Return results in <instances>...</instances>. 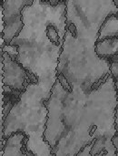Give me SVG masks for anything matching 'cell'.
Instances as JSON below:
<instances>
[{"label":"cell","instance_id":"5bb4252c","mask_svg":"<svg viewBox=\"0 0 118 156\" xmlns=\"http://www.w3.org/2000/svg\"><path fill=\"white\" fill-rule=\"evenodd\" d=\"M115 4H116V5L118 7V0H116V1H115Z\"/></svg>","mask_w":118,"mask_h":156},{"label":"cell","instance_id":"5b68a950","mask_svg":"<svg viewBox=\"0 0 118 156\" xmlns=\"http://www.w3.org/2000/svg\"><path fill=\"white\" fill-rule=\"evenodd\" d=\"M32 0H3L1 4V48L9 45L24 27L22 11Z\"/></svg>","mask_w":118,"mask_h":156},{"label":"cell","instance_id":"9c48e42d","mask_svg":"<svg viewBox=\"0 0 118 156\" xmlns=\"http://www.w3.org/2000/svg\"><path fill=\"white\" fill-rule=\"evenodd\" d=\"M115 37H118V12L106 16L100 27L97 41Z\"/></svg>","mask_w":118,"mask_h":156},{"label":"cell","instance_id":"9a60e30c","mask_svg":"<svg viewBox=\"0 0 118 156\" xmlns=\"http://www.w3.org/2000/svg\"><path fill=\"white\" fill-rule=\"evenodd\" d=\"M56 156H63V155H60V154H56Z\"/></svg>","mask_w":118,"mask_h":156},{"label":"cell","instance_id":"3957f363","mask_svg":"<svg viewBox=\"0 0 118 156\" xmlns=\"http://www.w3.org/2000/svg\"><path fill=\"white\" fill-rule=\"evenodd\" d=\"M24 27L10 45L18 48L16 60L38 82L53 89L66 33V3L56 5L34 0L22 11Z\"/></svg>","mask_w":118,"mask_h":156},{"label":"cell","instance_id":"52a82bcc","mask_svg":"<svg viewBox=\"0 0 118 156\" xmlns=\"http://www.w3.org/2000/svg\"><path fill=\"white\" fill-rule=\"evenodd\" d=\"M27 138L23 133H15L1 142V156H35L25 149Z\"/></svg>","mask_w":118,"mask_h":156},{"label":"cell","instance_id":"277c9868","mask_svg":"<svg viewBox=\"0 0 118 156\" xmlns=\"http://www.w3.org/2000/svg\"><path fill=\"white\" fill-rule=\"evenodd\" d=\"M52 88L41 83H32L21 93L19 100L2 122V141L15 133H23L26 138L25 149L35 156H56L45 140L48 121L46 106L51 96Z\"/></svg>","mask_w":118,"mask_h":156},{"label":"cell","instance_id":"7c38bea8","mask_svg":"<svg viewBox=\"0 0 118 156\" xmlns=\"http://www.w3.org/2000/svg\"><path fill=\"white\" fill-rule=\"evenodd\" d=\"M1 52L6 53L8 54L11 58L16 59L18 57V48L16 46L14 45H5L2 48H1Z\"/></svg>","mask_w":118,"mask_h":156},{"label":"cell","instance_id":"7a4b0ae2","mask_svg":"<svg viewBox=\"0 0 118 156\" xmlns=\"http://www.w3.org/2000/svg\"><path fill=\"white\" fill-rule=\"evenodd\" d=\"M66 33L62 48L57 75L70 87L85 92L97 88L111 73V61L101 59L96 44L101 25L118 7L112 0H66Z\"/></svg>","mask_w":118,"mask_h":156},{"label":"cell","instance_id":"4fadbf2b","mask_svg":"<svg viewBox=\"0 0 118 156\" xmlns=\"http://www.w3.org/2000/svg\"><path fill=\"white\" fill-rule=\"evenodd\" d=\"M113 144L116 149V156H118V133L113 138Z\"/></svg>","mask_w":118,"mask_h":156},{"label":"cell","instance_id":"8fae6325","mask_svg":"<svg viewBox=\"0 0 118 156\" xmlns=\"http://www.w3.org/2000/svg\"><path fill=\"white\" fill-rule=\"evenodd\" d=\"M110 71H111V75L114 78V80H115L116 87L118 93V55L116 58H114L111 60V69H110ZM116 132H117L118 133V104L117 108H116Z\"/></svg>","mask_w":118,"mask_h":156},{"label":"cell","instance_id":"8992f818","mask_svg":"<svg viewBox=\"0 0 118 156\" xmlns=\"http://www.w3.org/2000/svg\"><path fill=\"white\" fill-rule=\"evenodd\" d=\"M1 64L2 86L22 93L28 85L38 83V80L34 75H31L16 59L8 54L1 52Z\"/></svg>","mask_w":118,"mask_h":156},{"label":"cell","instance_id":"30bf717a","mask_svg":"<svg viewBox=\"0 0 118 156\" xmlns=\"http://www.w3.org/2000/svg\"><path fill=\"white\" fill-rule=\"evenodd\" d=\"M2 93H3V104H2V122L8 115L9 112L12 110L14 105L19 100L21 92L9 89L7 87L2 86Z\"/></svg>","mask_w":118,"mask_h":156},{"label":"cell","instance_id":"6da1fadb","mask_svg":"<svg viewBox=\"0 0 118 156\" xmlns=\"http://www.w3.org/2000/svg\"><path fill=\"white\" fill-rule=\"evenodd\" d=\"M117 90L111 73L89 92L70 87L62 75H57L46 101L48 121L45 140L54 154L76 156L95 140H113L117 134Z\"/></svg>","mask_w":118,"mask_h":156},{"label":"cell","instance_id":"ba28073f","mask_svg":"<svg viewBox=\"0 0 118 156\" xmlns=\"http://www.w3.org/2000/svg\"><path fill=\"white\" fill-rule=\"evenodd\" d=\"M96 53L101 59L111 61L118 55V37L96 41Z\"/></svg>","mask_w":118,"mask_h":156}]
</instances>
